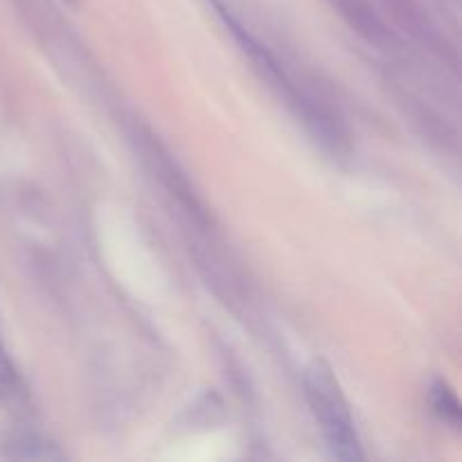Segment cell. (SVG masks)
I'll use <instances>...</instances> for the list:
<instances>
[{
	"label": "cell",
	"instance_id": "cell-1",
	"mask_svg": "<svg viewBox=\"0 0 462 462\" xmlns=\"http://www.w3.org/2000/svg\"><path fill=\"white\" fill-rule=\"evenodd\" d=\"M305 395L316 422L323 431L325 447L334 460H361L359 433L352 420L350 404L334 377V370L323 359H314L305 370Z\"/></svg>",
	"mask_w": 462,
	"mask_h": 462
},
{
	"label": "cell",
	"instance_id": "cell-2",
	"mask_svg": "<svg viewBox=\"0 0 462 462\" xmlns=\"http://www.w3.org/2000/svg\"><path fill=\"white\" fill-rule=\"evenodd\" d=\"M7 456L12 458H30V460H61L63 454L57 449V445L48 442L45 438L36 433H16L9 438Z\"/></svg>",
	"mask_w": 462,
	"mask_h": 462
},
{
	"label": "cell",
	"instance_id": "cell-3",
	"mask_svg": "<svg viewBox=\"0 0 462 462\" xmlns=\"http://www.w3.org/2000/svg\"><path fill=\"white\" fill-rule=\"evenodd\" d=\"M429 402L433 406V413L442 420V422L451 424V427H460L462 420V409L458 397L454 395V391L449 388V383H445L442 379H436L429 388Z\"/></svg>",
	"mask_w": 462,
	"mask_h": 462
},
{
	"label": "cell",
	"instance_id": "cell-4",
	"mask_svg": "<svg viewBox=\"0 0 462 462\" xmlns=\"http://www.w3.org/2000/svg\"><path fill=\"white\" fill-rule=\"evenodd\" d=\"M21 393V377H18V370L14 365V361L9 359L7 347L0 341V397L3 400H12Z\"/></svg>",
	"mask_w": 462,
	"mask_h": 462
}]
</instances>
